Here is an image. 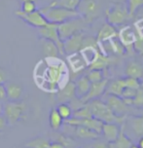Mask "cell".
<instances>
[{
	"instance_id": "obj_1",
	"label": "cell",
	"mask_w": 143,
	"mask_h": 148,
	"mask_svg": "<svg viewBox=\"0 0 143 148\" xmlns=\"http://www.w3.org/2000/svg\"><path fill=\"white\" fill-rule=\"evenodd\" d=\"M53 62H48V66L44 73L42 79L41 88L44 91L50 92H57L60 90V81L62 80L63 76L67 72L65 63L62 60H57V58H52Z\"/></svg>"
},
{
	"instance_id": "obj_2",
	"label": "cell",
	"mask_w": 143,
	"mask_h": 148,
	"mask_svg": "<svg viewBox=\"0 0 143 148\" xmlns=\"http://www.w3.org/2000/svg\"><path fill=\"white\" fill-rule=\"evenodd\" d=\"M89 104L92 110V117L97 120H100L103 123H116L118 125L119 124L123 125L125 123L127 116H118L114 114L113 111L102 99H92L89 101Z\"/></svg>"
},
{
	"instance_id": "obj_3",
	"label": "cell",
	"mask_w": 143,
	"mask_h": 148,
	"mask_svg": "<svg viewBox=\"0 0 143 148\" xmlns=\"http://www.w3.org/2000/svg\"><path fill=\"white\" fill-rule=\"evenodd\" d=\"M40 12L46 18L48 22L57 23V25L64 23L73 18L80 17V15L78 14L76 10L67 9V8L60 6H54V5L50 4L48 6L42 7L40 9Z\"/></svg>"
},
{
	"instance_id": "obj_4",
	"label": "cell",
	"mask_w": 143,
	"mask_h": 148,
	"mask_svg": "<svg viewBox=\"0 0 143 148\" xmlns=\"http://www.w3.org/2000/svg\"><path fill=\"white\" fill-rule=\"evenodd\" d=\"M107 23L114 26H119L127 23L131 17L129 14L125 2H115L108 7L105 13Z\"/></svg>"
},
{
	"instance_id": "obj_5",
	"label": "cell",
	"mask_w": 143,
	"mask_h": 148,
	"mask_svg": "<svg viewBox=\"0 0 143 148\" xmlns=\"http://www.w3.org/2000/svg\"><path fill=\"white\" fill-rule=\"evenodd\" d=\"M76 11L87 23H91L100 16L101 6L97 0H81Z\"/></svg>"
},
{
	"instance_id": "obj_6",
	"label": "cell",
	"mask_w": 143,
	"mask_h": 148,
	"mask_svg": "<svg viewBox=\"0 0 143 148\" xmlns=\"http://www.w3.org/2000/svg\"><path fill=\"white\" fill-rule=\"evenodd\" d=\"M88 23L84 21V18L81 17H76L71 20L66 21L64 23H62L57 25V32H59L60 38L62 41H64L65 39L69 38L70 36L74 35L76 33L83 32L85 26Z\"/></svg>"
},
{
	"instance_id": "obj_7",
	"label": "cell",
	"mask_w": 143,
	"mask_h": 148,
	"mask_svg": "<svg viewBox=\"0 0 143 148\" xmlns=\"http://www.w3.org/2000/svg\"><path fill=\"white\" fill-rule=\"evenodd\" d=\"M25 111V104L18 101H5L3 103L2 114L5 116L7 124L13 126L22 119Z\"/></svg>"
},
{
	"instance_id": "obj_8",
	"label": "cell",
	"mask_w": 143,
	"mask_h": 148,
	"mask_svg": "<svg viewBox=\"0 0 143 148\" xmlns=\"http://www.w3.org/2000/svg\"><path fill=\"white\" fill-rule=\"evenodd\" d=\"M57 25H57V23H48L46 25L38 28V33L41 38L54 42L57 45V49H59L60 55H64V52H63V42L60 38L59 32H57Z\"/></svg>"
},
{
	"instance_id": "obj_9",
	"label": "cell",
	"mask_w": 143,
	"mask_h": 148,
	"mask_svg": "<svg viewBox=\"0 0 143 148\" xmlns=\"http://www.w3.org/2000/svg\"><path fill=\"white\" fill-rule=\"evenodd\" d=\"M16 16L22 18L23 22L27 23L28 25L36 28H40L49 23L43 16V14L40 12V10H35L34 12L29 13V14H25L21 10H18V11H16Z\"/></svg>"
},
{
	"instance_id": "obj_10",
	"label": "cell",
	"mask_w": 143,
	"mask_h": 148,
	"mask_svg": "<svg viewBox=\"0 0 143 148\" xmlns=\"http://www.w3.org/2000/svg\"><path fill=\"white\" fill-rule=\"evenodd\" d=\"M105 95V101H103L106 103L111 110L114 112V114L118 116H127V113L129 111V106L128 104H126V102L124 101V99L121 97L114 96V95Z\"/></svg>"
},
{
	"instance_id": "obj_11",
	"label": "cell",
	"mask_w": 143,
	"mask_h": 148,
	"mask_svg": "<svg viewBox=\"0 0 143 148\" xmlns=\"http://www.w3.org/2000/svg\"><path fill=\"white\" fill-rule=\"evenodd\" d=\"M64 123L66 125L69 126H83L86 127L88 129H91L92 131L96 132L97 134H101V130H102V125L103 122H101L100 120H97L94 117L92 118H85V119H79L75 117H71L67 120L64 121Z\"/></svg>"
},
{
	"instance_id": "obj_12",
	"label": "cell",
	"mask_w": 143,
	"mask_h": 148,
	"mask_svg": "<svg viewBox=\"0 0 143 148\" xmlns=\"http://www.w3.org/2000/svg\"><path fill=\"white\" fill-rule=\"evenodd\" d=\"M84 34L83 32L76 33L74 35L70 36L69 38L65 39L63 42V52L64 55H72L75 53H78L83 48V42H84Z\"/></svg>"
},
{
	"instance_id": "obj_13",
	"label": "cell",
	"mask_w": 143,
	"mask_h": 148,
	"mask_svg": "<svg viewBox=\"0 0 143 148\" xmlns=\"http://www.w3.org/2000/svg\"><path fill=\"white\" fill-rule=\"evenodd\" d=\"M107 85H108V80L105 78L103 79L102 81L92 83L88 94H87L84 97L79 99H80L83 103H87V102L91 101V100H92V99H100V97L104 95Z\"/></svg>"
},
{
	"instance_id": "obj_14",
	"label": "cell",
	"mask_w": 143,
	"mask_h": 148,
	"mask_svg": "<svg viewBox=\"0 0 143 148\" xmlns=\"http://www.w3.org/2000/svg\"><path fill=\"white\" fill-rule=\"evenodd\" d=\"M4 85L5 89H6L7 100H9V101H18L23 96V87L20 84L11 81H6Z\"/></svg>"
},
{
	"instance_id": "obj_15",
	"label": "cell",
	"mask_w": 143,
	"mask_h": 148,
	"mask_svg": "<svg viewBox=\"0 0 143 148\" xmlns=\"http://www.w3.org/2000/svg\"><path fill=\"white\" fill-rule=\"evenodd\" d=\"M75 96V83L68 82L57 92V100L59 102H69Z\"/></svg>"
},
{
	"instance_id": "obj_16",
	"label": "cell",
	"mask_w": 143,
	"mask_h": 148,
	"mask_svg": "<svg viewBox=\"0 0 143 148\" xmlns=\"http://www.w3.org/2000/svg\"><path fill=\"white\" fill-rule=\"evenodd\" d=\"M115 37H118V31L116 29V26L106 23L101 26V28L97 33L96 42L99 44L101 43V42L108 41L112 38H115Z\"/></svg>"
},
{
	"instance_id": "obj_17",
	"label": "cell",
	"mask_w": 143,
	"mask_h": 148,
	"mask_svg": "<svg viewBox=\"0 0 143 148\" xmlns=\"http://www.w3.org/2000/svg\"><path fill=\"white\" fill-rule=\"evenodd\" d=\"M121 128L116 123H103L101 134L107 142H113L117 139V137L120 134Z\"/></svg>"
},
{
	"instance_id": "obj_18",
	"label": "cell",
	"mask_w": 143,
	"mask_h": 148,
	"mask_svg": "<svg viewBox=\"0 0 143 148\" xmlns=\"http://www.w3.org/2000/svg\"><path fill=\"white\" fill-rule=\"evenodd\" d=\"M107 143L108 148H131L133 143L131 139L125 134V123L122 126L117 139L113 142H107Z\"/></svg>"
},
{
	"instance_id": "obj_19",
	"label": "cell",
	"mask_w": 143,
	"mask_h": 148,
	"mask_svg": "<svg viewBox=\"0 0 143 148\" xmlns=\"http://www.w3.org/2000/svg\"><path fill=\"white\" fill-rule=\"evenodd\" d=\"M91 82L86 75H83L79 77L75 82V96L77 99H82L88 94L90 87H91Z\"/></svg>"
},
{
	"instance_id": "obj_20",
	"label": "cell",
	"mask_w": 143,
	"mask_h": 148,
	"mask_svg": "<svg viewBox=\"0 0 143 148\" xmlns=\"http://www.w3.org/2000/svg\"><path fill=\"white\" fill-rule=\"evenodd\" d=\"M118 37L119 40L121 41V43L125 46V48H128L129 46H133V43L135 42L137 38L129 26L124 27L120 31V33H118Z\"/></svg>"
},
{
	"instance_id": "obj_21",
	"label": "cell",
	"mask_w": 143,
	"mask_h": 148,
	"mask_svg": "<svg viewBox=\"0 0 143 148\" xmlns=\"http://www.w3.org/2000/svg\"><path fill=\"white\" fill-rule=\"evenodd\" d=\"M125 74L127 77H131L140 80L143 77V67L142 65L137 62L131 60L126 66Z\"/></svg>"
},
{
	"instance_id": "obj_22",
	"label": "cell",
	"mask_w": 143,
	"mask_h": 148,
	"mask_svg": "<svg viewBox=\"0 0 143 148\" xmlns=\"http://www.w3.org/2000/svg\"><path fill=\"white\" fill-rule=\"evenodd\" d=\"M41 46L46 58H59L60 51L53 41L41 38Z\"/></svg>"
},
{
	"instance_id": "obj_23",
	"label": "cell",
	"mask_w": 143,
	"mask_h": 148,
	"mask_svg": "<svg viewBox=\"0 0 143 148\" xmlns=\"http://www.w3.org/2000/svg\"><path fill=\"white\" fill-rule=\"evenodd\" d=\"M73 128H74V134H75V136L83 139H97L100 136L96 132L83 126H76L73 127Z\"/></svg>"
},
{
	"instance_id": "obj_24",
	"label": "cell",
	"mask_w": 143,
	"mask_h": 148,
	"mask_svg": "<svg viewBox=\"0 0 143 148\" xmlns=\"http://www.w3.org/2000/svg\"><path fill=\"white\" fill-rule=\"evenodd\" d=\"M129 123L132 133L139 138L143 136V116H129Z\"/></svg>"
},
{
	"instance_id": "obj_25",
	"label": "cell",
	"mask_w": 143,
	"mask_h": 148,
	"mask_svg": "<svg viewBox=\"0 0 143 148\" xmlns=\"http://www.w3.org/2000/svg\"><path fill=\"white\" fill-rule=\"evenodd\" d=\"M110 62H111V60L106 55L99 53L94 62L89 64V68L90 69L102 70V69H104L105 67H107L108 65L110 64Z\"/></svg>"
},
{
	"instance_id": "obj_26",
	"label": "cell",
	"mask_w": 143,
	"mask_h": 148,
	"mask_svg": "<svg viewBox=\"0 0 143 148\" xmlns=\"http://www.w3.org/2000/svg\"><path fill=\"white\" fill-rule=\"evenodd\" d=\"M68 59H69L70 65L72 66L73 70L75 71V72L81 71L82 69H84L86 65H88L87 64V62H85V60L83 59V57H82L80 52L75 53V54H72V55H69L68 56Z\"/></svg>"
},
{
	"instance_id": "obj_27",
	"label": "cell",
	"mask_w": 143,
	"mask_h": 148,
	"mask_svg": "<svg viewBox=\"0 0 143 148\" xmlns=\"http://www.w3.org/2000/svg\"><path fill=\"white\" fill-rule=\"evenodd\" d=\"M49 123H50L51 128L54 130V131H59L62 127L63 123H64L62 116L59 114V112H57V110L55 109V108H53V109L50 111Z\"/></svg>"
},
{
	"instance_id": "obj_28",
	"label": "cell",
	"mask_w": 143,
	"mask_h": 148,
	"mask_svg": "<svg viewBox=\"0 0 143 148\" xmlns=\"http://www.w3.org/2000/svg\"><path fill=\"white\" fill-rule=\"evenodd\" d=\"M124 89H125V85H124L123 78H122V79H118V80L113 81L109 86L106 87V90H105L104 94L114 95V96L121 97L122 92H123Z\"/></svg>"
},
{
	"instance_id": "obj_29",
	"label": "cell",
	"mask_w": 143,
	"mask_h": 148,
	"mask_svg": "<svg viewBox=\"0 0 143 148\" xmlns=\"http://www.w3.org/2000/svg\"><path fill=\"white\" fill-rule=\"evenodd\" d=\"M51 140L44 136H37L26 143L27 148H50Z\"/></svg>"
},
{
	"instance_id": "obj_30",
	"label": "cell",
	"mask_w": 143,
	"mask_h": 148,
	"mask_svg": "<svg viewBox=\"0 0 143 148\" xmlns=\"http://www.w3.org/2000/svg\"><path fill=\"white\" fill-rule=\"evenodd\" d=\"M72 117L79 118V119L92 118V110H91V107H90L89 102L85 103L84 105H82L81 107L77 108V109L73 110Z\"/></svg>"
},
{
	"instance_id": "obj_31",
	"label": "cell",
	"mask_w": 143,
	"mask_h": 148,
	"mask_svg": "<svg viewBox=\"0 0 143 148\" xmlns=\"http://www.w3.org/2000/svg\"><path fill=\"white\" fill-rule=\"evenodd\" d=\"M55 109L57 110L59 114L62 116L63 121H65V120H67V119L72 117L73 109L71 108L70 104L68 103V102H60V104L57 105Z\"/></svg>"
},
{
	"instance_id": "obj_32",
	"label": "cell",
	"mask_w": 143,
	"mask_h": 148,
	"mask_svg": "<svg viewBox=\"0 0 143 148\" xmlns=\"http://www.w3.org/2000/svg\"><path fill=\"white\" fill-rule=\"evenodd\" d=\"M81 0H55L50 3V5H54V6H60L64 7L67 9L76 10L78 4L80 3Z\"/></svg>"
},
{
	"instance_id": "obj_33",
	"label": "cell",
	"mask_w": 143,
	"mask_h": 148,
	"mask_svg": "<svg viewBox=\"0 0 143 148\" xmlns=\"http://www.w3.org/2000/svg\"><path fill=\"white\" fill-rule=\"evenodd\" d=\"M126 5L129 16L133 17L137 10L143 7V0H126Z\"/></svg>"
},
{
	"instance_id": "obj_34",
	"label": "cell",
	"mask_w": 143,
	"mask_h": 148,
	"mask_svg": "<svg viewBox=\"0 0 143 148\" xmlns=\"http://www.w3.org/2000/svg\"><path fill=\"white\" fill-rule=\"evenodd\" d=\"M86 76L88 77V79L90 80L91 83L99 82V81H102L103 79H104L102 70H99V69H90V71Z\"/></svg>"
},
{
	"instance_id": "obj_35",
	"label": "cell",
	"mask_w": 143,
	"mask_h": 148,
	"mask_svg": "<svg viewBox=\"0 0 143 148\" xmlns=\"http://www.w3.org/2000/svg\"><path fill=\"white\" fill-rule=\"evenodd\" d=\"M55 136H57V139H55V141H57V142H60V143H62L65 148H70L74 144V140L68 136H65V134H57Z\"/></svg>"
},
{
	"instance_id": "obj_36",
	"label": "cell",
	"mask_w": 143,
	"mask_h": 148,
	"mask_svg": "<svg viewBox=\"0 0 143 148\" xmlns=\"http://www.w3.org/2000/svg\"><path fill=\"white\" fill-rule=\"evenodd\" d=\"M123 80H124L125 88L137 90L140 86H141V83H140V81L138 79L131 78V77H126V78H123Z\"/></svg>"
},
{
	"instance_id": "obj_37",
	"label": "cell",
	"mask_w": 143,
	"mask_h": 148,
	"mask_svg": "<svg viewBox=\"0 0 143 148\" xmlns=\"http://www.w3.org/2000/svg\"><path fill=\"white\" fill-rule=\"evenodd\" d=\"M132 105L134 106H143V87L142 85L136 90L135 96L132 99Z\"/></svg>"
},
{
	"instance_id": "obj_38",
	"label": "cell",
	"mask_w": 143,
	"mask_h": 148,
	"mask_svg": "<svg viewBox=\"0 0 143 148\" xmlns=\"http://www.w3.org/2000/svg\"><path fill=\"white\" fill-rule=\"evenodd\" d=\"M37 10L36 4L34 1H23L22 2V8H21V11L25 13V14H29V13L34 12Z\"/></svg>"
},
{
	"instance_id": "obj_39",
	"label": "cell",
	"mask_w": 143,
	"mask_h": 148,
	"mask_svg": "<svg viewBox=\"0 0 143 148\" xmlns=\"http://www.w3.org/2000/svg\"><path fill=\"white\" fill-rule=\"evenodd\" d=\"M7 101V95H6V89H5L4 84H0V102Z\"/></svg>"
},
{
	"instance_id": "obj_40",
	"label": "cell",
	"mask_w": 143,
	"mask_h": 148,
	"mask_svg": "<svg viewBox=\"0 0 143 148\" xmlns=\"http://www.w3.org/2000/svg\"><path fill=\"white\" fill-rule=\"evenodd\" d=\"M7 126H8V124L6 121V118H5V116L2 114V113H0V132L4 131Z\"/></svg>"
},
{
	"instance_id": "obj_41",
	"label": "cell",
	"mask_w": 143,
	"mask_h": 148,
	"mask_svg": "<svg viewBox=\"0 0 143 148\" xmlns=\"http://www.w3.org/2000/svg\"><path fill=\"white\" fill-rule=\"evenodd\" d=\"M91 148H108V143H105L104 141H95Z\"/></svg>"
},
{
	"instance_id": "obj_42",
	"label": "cell",
	"mask_w": 143,
	"mask_h": 148,
	"mask_svg": "<svg viewBox=\"0 0 143 148\" xmlns=\"http://www.w3.org/2000/svg\"><path fill=\"white\" fill-rule=\"evenodd\" d=\"M7 81V73L4 68L0 67V84H4Z\"/></svg>"
},
{
	"instance_id": "obj_43",
	"label": "cell",
	"mask_w": 143,
	"mask_h": 148,
	"mask_svg": "<svg viewBox=\"0 0 143 148\" xmlns=\"http://www.w3.org/2000/svg\"><path fill=\"white\" fill-rule=\"evenodd\" d=\"M50 148H65L62 143L57 141H51V144H50Z\"/></svg>"
},
{
	"instance_id": "obj_44",
	"label": "cell",
	"mask_w": 143,
	"mask_h": 148,
	"mask_svg": "<svg viewBox=\"0 0 143 148\" xmlns=\"http://www.w3.org/2000/svg\"><path fill=\"white\" fill-rule=\"evenodd\" d=\"M138 146L140 148H143V136L139 138V140H138Z\"/></svg>"
},
{
	"instance_id": "obj_45",
	"label": "cell",
	"mask_w": 143,
	"mask_h": 148,
	"mask_svg": "<svg viewBox=\"0 0 143 148\" xmlns=\"http://www.w3.org/2000/svg\"><path fill=\"white\" fill-rule=\"evenodd\" d=\"M2 110H3V102H0V113H2Z\"/></svg>"
},
{
	"instance_id": "obj_46",
	"label": "cell",
	"mask_w": 143,
	"mask_h": 148,
	"mask_svg": "<svg viewBox=\"0 0 143 148\" xmlns=\"http://www.w3.org/2000/svg\"><path fill=\"white\" fill-rule=\"evenodd\" d=\"M131 148H140L139 146H138V145H132V146H131Z\"/></svg>"
},
{
	"instance_id": "obj_47",
	"label": "cell",
	"mask_w": 143,
	"mask_h": 148,
	"mask_svg": "<svg viewBox=\"0 0 143 148\" xmlns=\"http://www.w3.org/2000/svg\"><path fill=\"white\" fill-rule=\"evenodd\" d=\"M23 1H34V2H35L36 0H22V2H23Z\"/></svg>"
},
{
	"instance_id": "obj_48",
	"label": "cell",
	"mask_w": 143,
	"mask_h": 148,
	"mask_svg": "<svg viewBox=\"0 0 143 148\" xmlns=\"http://www.w3.org/2000/svg\"><path fill=\"white\" fill-rule=\"evenodd\" d=\"M140 27H141V26H136V28H140ZM142 27H143V26H142Z\"/></svg>"
},
{
	"instance_id": "obj_49",
	"label": "cell",
	"mask_w": 143,
	"mask_h": 148,
	"mask_svg": "<svg viewBox=\"0 0 143 148\" xmlns=\"http://www.w3.org/2000/svg\"><path fill=\"white\" fill-rule=\"evenodd\" d=\"M81 148H91V147H81Z\"/></svg>"
},
{
	"instance_id": "obj_50",
	"label": "cell",
	"mask_w": 143,
	"mask_h": 148,
	"mask_svg": "<svg viewBox=\"0 0 143 148\" xmlns=\"http://www.w3.org/2000/svg\"><path fill=\"white\" fill-rule=\"evenodd\" d=\"M121 1H122V0H121ZM124 1H126V0H124Z\"/></svg>"
},
{
	"instance_id": "obj_51",
	"label": "cell",
	"mask_w": 143,
	"mask_h": 148,
	"mask_svg": "<svg viewBox=\"0 0 143 148\" xmlns=\"http://www.w3.org/2000/svg\"><path fill=\"white\" fill-rule=\"evenodd\" d=\"M142 116H143V113H142Z\"/></svg>"
},
{
	"instance_id": "obj_52",
	"label": "cell",
	"mask_w": 143,
	"mask_h": 148,
	"mask_svg": "<svg viewBox=\"0 0 143 148\" xmlns=\"http://www.w3.org/2000/svg\"><path fill=\"white\" fill-rule=\"evenodd\" d=\"M26 148H27V147H26Z\"/></svg>"
}]
</instances>
